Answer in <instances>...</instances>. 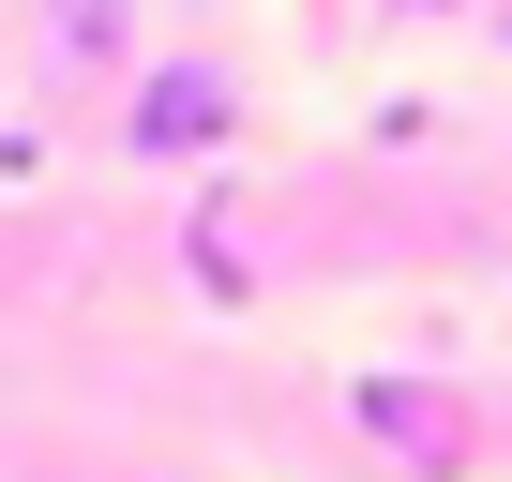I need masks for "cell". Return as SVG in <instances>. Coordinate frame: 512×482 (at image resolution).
<instances>
[{
	"label": "cell",
	"mask_w": 512,
	"mask_h": 482,
	"mask_svg": "<svg viewBox=\"0 0 512 482\" xmlns=\"http://www.w3.org/2000/svg\"><path fill=\"white\" fill-rule=\"evenodd\" d=\"M226 121H241V106H226V76H211V61H151V76H136V106H121V136H136V151H211Z\"/></svg>",
	"instance_id": "6da1fadb"
},
{
	"label": "cell",
	"mask_w": 512,
	"mask_h": 482,
	"mask_svg": "<svg viewBox=\"0 0 512 482\" xmlns=\"http://www.w3.org/2000/svg\"><path fill=\"white\" fill-rule=\"evenodd\" d=\"M362 437H392L407 467H452V407L407 392V377H362Z\"/></svg>",
	"instance_id": "7a4b0ae2"
},
{
	"label": "cell",
	"mask_w": 512,
	"mask_h": 482,
	"mask_svg": "<svg viewBox=\"0 0 512 482\" xmlns=\"http://www.w3.org/2000/svg\"><path fill=\"white\" fill-rule=\"evenodd\" d=\"M46 61H121V0H46Z\"/></svg>",
	"instance_id": "3957f363"
},
{
	"label": "cell",
	"mask_w": 512,
	"mask_h": 482,
	"mask_svg": "<svg viewBox=\"0 0 512 482\" xmlns=\"http://www.w3.org/2000/svg\"><path fill=\"white\" fill-rule=\"evenodd\" d=\"M181 272H196L211 302H241V241H226V211H196V226H181Z\"/></svg>",
	"instance_id": "277c9868"
},
{
	"label": "cell",
	"mask_w": 512,
	"mask_h": 482,
	"mask_svg": "<svg viewBox=\"0 0 512 482\" xmlns=\"http://www.w3.org/2000/svg\"><path fill=\"white\" fill-rule=\"evenodd\" d=\"M392 16H437V0H392Z\"/></svg>",
	"instance_id": "5b68a950"
}]
</instances>
